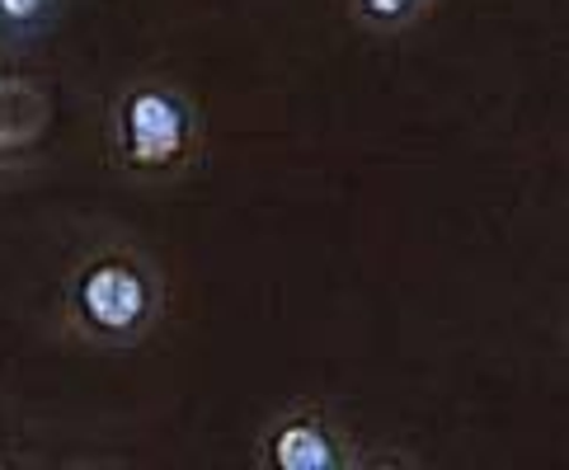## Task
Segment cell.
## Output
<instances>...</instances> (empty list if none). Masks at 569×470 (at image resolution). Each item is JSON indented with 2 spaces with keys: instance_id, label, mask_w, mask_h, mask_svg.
<instances>
[{
  "instance_id": "obj_1",
  "label": "cell",
  "mask_w": 569,
  "mask_h": 470,
  "mask_svg": "<svg viewBox=\"0 0 569 470\" xmlns=\"http://www.w3.org/2000/svg\"><path fill=\"white\" fill-rule=\"evenodd\" d=\"M62 330L86 349L123 353L147 343L170 316V282L132 240H99L62 273Z\"/></svg>"
},
{
  "instance_id": "obj_2",
  "label": "cell",
  "mask_w": 569,
  "mask_h": 470,
  "mask_svg": "<svg viewBox=\"0 0 569 470\" xmlns=\"http://www.w3.org/2000/svg\"><path fill=\"white\" fill-rule=\"evenodd\" d=\"M104 151L132 183H179L208 160V118L179 80L137 76L109 99Z\"/></svg>"
},
{
  "instance_id": "obj_3",
  "label": "cell",
  "mask_w": 569,
  "mask_h": 470,
  "mask_svg": "<svg viewBox=\"0 0 569 470\" xmlns=\"http://www.w3.org/2000/svg\"><path fill=\"white\" fill-rule=\"evenodd\" d=\"M254 461L263 470H358L368 452L325 400H292L259 428Z\"/></svg>"
},
{
  "instance_id": "obj_4",
  "label": "cell",
  "mask_w": 569,
  "mask_h": 470,
  "mask_svg": "<svg viewBox=\"0 0 569 470\" xmlns=\"http://www.w3.org/2000/svg\"><path fill=\"white\" fill-rule=\"evenodd\" d=\"M48 128V99L33 80L0 76V160L14 156L19 147L38 141V132Z\"/></svg>"
},
{
  "instance_id": "obj_5",
  "label": "cell",
  "mask_w": 569,
  "mask_h": 470,
  "mask_svg": "<svg viewBox=\"0 0 569 470\" xmlns=\"http://www.w3.org/2000/svg\"><path fill=\"white\" fill-rule=\"evenodd\" d=\"M442 0H343V14L358 33L372 38H400L415 33L419 24H429Z\"/></svg>"
},
{
  "instance_id": "obj_6",
  "label": "cell",
  "mask_w": 569,
  "mask_h": 470,
  "mask_svg": "<svg viewBox=\"0 0 569 470\" xmlns=\"http://www.w3.org/2000/svg\"><path fill=\"white\" fill-rule=\"evenodd\" d=\"M67 0H0V48H33L62 24Z\"/></svg>"
}]
</instances>
